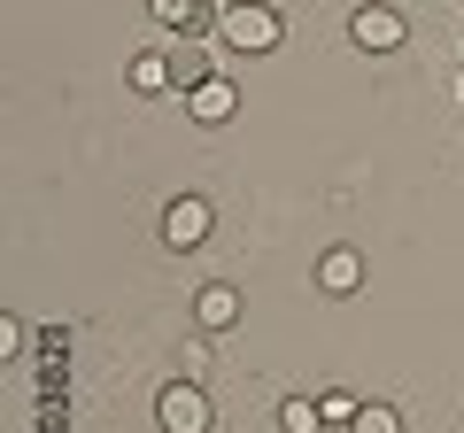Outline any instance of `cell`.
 Segmentation results:
<instances>
[{"label":"cell","mask_w":464,"mask_h":433,"mask_svg":"<svg viewBox=\"0 0 464 433\" xmlns=\"http://www.w3.org/2000/svg\"><path fill=\"white\" fill-rule=\"evenodd\" d=\"M317 426H325L317 395H286V402H279V433H317Z\"/></svg>","instance_id":"10"},{"label":"cell","mask_w":464,"mask_h":433,"mask_svg":"<svg viewBox=\"0 0 464 433\" xmlns=\"http://www.w3.org/2000/svg\"><path fill=\"white\" fill-rule=\"evenodd\" d=\"M217 233V209H209V201H201V194H170L163 201V248H201V240H209Z\"/></svg>","instance_id":"3"},{"label":"cell","mask_w":464,"mask_h":433,"mask_svg":"<svg viewBox=\"0 0 464 433\" xmlns=\"http://www.w3.org/2000/svg\"><path fill=\"white\" fill-rule=\"evenodd\" d=\"M317 286H325L333 302L364 294V255H356V248H325V255H317Z\"/></svg>","instance_id":"6"},{"label":"cell","mask_w":464,"mask_h":433,"mask_svg":"<svg viewBox=\"0 0 464 433\" xmlns=\"http://www.w3.org/2000/svg\"><path fill=\"white\" fill-rule=\"evenodd\" d=\"M155 426H163V433H209L217 426V402L201 395L194 380H170L163 395H155Z\"/></svg>","instance_id":"2"},{"label":"cell","mask_w":464,"mask_h":433,"mask_svg":"<svg viewBox=\"0 0 464 433\" xmlns=\"http://www.w3.org/2000/svg\"><path fill=\"white\" fill-rule=\"evenodd\" d=\"M240 317H248V294H240V286H225V279L194 286V325L201 333H232Z\"/></svg>","instance_id":"5"},{"label":"cell","mask_w":464,"mask_h":433,"mask_svg":"<svg viewBox=\"0 0 464 433\" xmlns=\"http://www.w3.org/2000/svg\"><path fill=\"white\" fill-rule=\"evenodd\" d=\"M348 433H402V410H395V402H364Z\"/></svg>","instance_id":"11"},{"label":"cell","mask_w":464,"mask_h":433,"mask_svg":"<svg viewBox=\"0 0 464 433\" xmlns=\"http://www.w3.org/2000/svg\"><path fill=\"white\" fill-rule=\"evenodd\" d=\"M457 93H464V85H457Z\"/></svg>","instance_id":"14"},{"label":"cell","mask_w":464,"mask_h":433,"mask_svg":"<svg viewBox=\"0 0 464 433\" xmlns=\"http://www.w3.org/2000/svg\"><path fill=\"white\" fill-rule=\"evenodd\" d=\"M163 54H170V93H194L201 78H217L209 54H201V39H179V47H163Z\"/></svg>","instance_id":"8"},{"label":"cell","mask_w":464,"mask_h":433,"mask_svg":"<svg viewBox=\"0 0 464 433\" xmlns=\"http://www.w3.org/2000/svg\"><path fill=\"white\" fill-rule=\"evenodd\" d=\"M317 410H325V426H356V410H364V402L348 395V387H325V395H317Z\"/></svg>","instance_id":"12"},{"label":"cell","mask_w":464,"mask_h":433,"mask_svg":"<svg viewBox=\"0 0 464 433\" xmlns=\"http://www.w3.org/2000/svg\"><path fill=\"white\" fill-rule=\"evenodd\" d=\"M124 78H132L140 93H163V85H170V54H163V47H148V54H132V70H124Z\"/></svg>","instance_id":"9"},{"label":"cell","mask_w":464,"mask_h":433,"mask_svg":"<svg viewBox=\"0 0 464 433\" xmlns=\"http://www.w3.org/2000/svg\"><path fill=\"white\" fill-rule=\"evenodd\" d=\"M279 32H286L279 8H264V0H232L225 24H217V39H225L232 54H271V47H279Z\"/></svg>","instance_id":"1"},{"label":"cell","mask_w":464,"mask_h":433,"mask_svg":"<svg viewBox=\"0 0 464 433\" xmlns=\"http://www.w3.org/2000/svg\"><path fill=\"white\" fill-rule=\"evenodd\" d=\"M232 109H240V85L232 78H201L194 93H186V117L194 124H232Z\"/></svg>","instance_id":"7"},{"label":"cell","mask_w":464,"mask_h":433,"mask_svg":"<svg viewBox=\"0 0 464 433\" xmlns=\"http://www.w3.org/2000/svg\"><path fill=\"white\" fill-rule=\"evenodd\" d=\"M348 39L364 54H395L402 39H411V24H402V8H387V0H364V8L348 16Z\"/></svg>","instance_id":"4"},{"label":"cell","mask_w":464,"mask_h":433,"mask_svg":"<svg viewBox=\"0 0 464 433\" xmlns=\"http://www.w3.org/2000/svg\"><path fill=\"white\" fill-rule=\"evenodd\" d=\"M32 349V333H24V317H0V356H24Z\"/></svg>","instance_id":"13"}]
</instances>
